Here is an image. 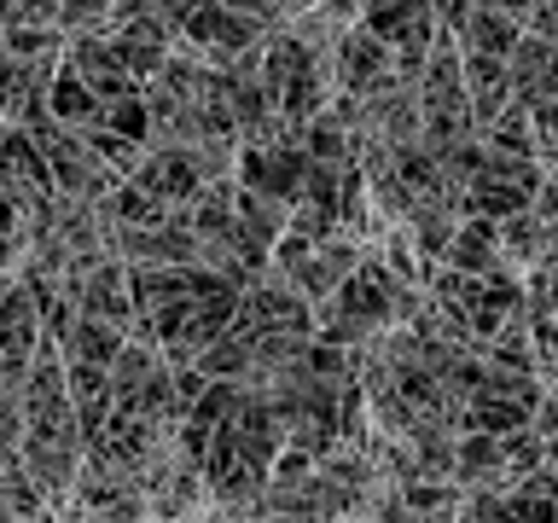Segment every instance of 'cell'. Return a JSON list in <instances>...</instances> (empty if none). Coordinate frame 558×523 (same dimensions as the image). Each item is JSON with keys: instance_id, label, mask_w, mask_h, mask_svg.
Instances as JSON below:
<instances>
[{"instance_id": "cell-1", "label": "cell", "mask_w": 558, "mask_h": 523, "mask_svg": "<svg viewBox=\"0 0 558 523\" xmlns=\"http://www.w3.org/2000/svg\"><path fill=\"white\" fill-rule=\"evenodd\" d=\"M523 35V7H465L460 35H448L460 52H483V59H506Z\"/></svg>"}]
</instances>
